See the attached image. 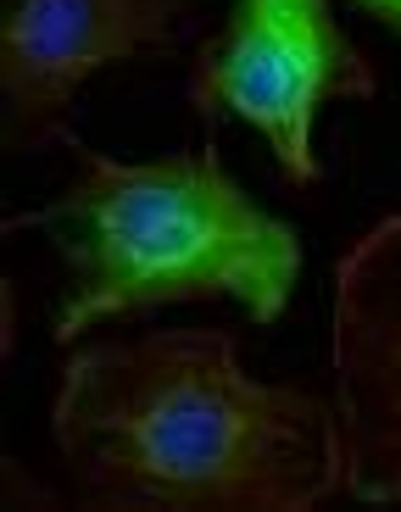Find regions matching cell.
<instances>
[{
  "instance_id": "1",
  "label": "cell",
  "mask_w": 401,
  "mask_h": 512,
  "mask_svg": "<svg viewBox=\"0 0 401 512\" xmlns=\"http://www.w3.org/2000/svg\"><path fill=\"white\" fill-rule=\"evenodd\" d=\"M95 507H312L346 485L340 412L240 368L229 329H156L73 351L51 407Z\"/></svg>"
},
{
  "instance_id": "2",
  "label": "cell",
  "mask_w": 401,
  "mask_h": 512,
  "mask_svg": "<svg viewBox=\"0 0 401 512\" xmlns=\"http://www.w3.org/2000/svg\"><path fill=\"white\" fill-rule=\"evenodd\" d=\"M78 179L12 229H51L73 262V290L56 312V340L151 301L234 295L251 318H279L301 273V240L257 206L212 145L156 162H117L73 145Z\"/></svg>"
},
{
  "instance_id": "3",
  "label": "cell",
  "mask_w": 401,
  "mask_h": 512,
  "mask_svg": "<svg viewBox=\"0 0 401 512\" xmlns=\"http://www.w3.org/2000/svg\"><path fill=\"white\" fill-rule=\"evenodd\" d=\"M374 90V62L357 51V39H346L329 0H234L223 28L195 51L190 73V101L201 117H251L296 184L318 179V106L329 95L368 101Z\"/></svg>"
},
{
  "instance_id": "4",
  "label": "cell",
  "mask_w": 401,
  "mask_h": 512,
  "mask_svg": "<svg viewBox=\"0 0 401 512\" xmlns=\"http://www.w3.org/2000/svg\"><path fill=\"white\" fill-rule=\"evenodd\" d=\"M329 351L346 490L401 501V212L379 218L340 256Z\"/></svg>"
},
{
  "instance_id": "5",
  "label": "cell",
  "mask_w": 401,
  "mask_h": 512,
  "mask_svg": "<svg viewBox=\"0 0 401 512\" xmlns=\"http://www.w3.org/2000/svg\"><path fill=\"white\" fill-rule=\"evenodd\" d=\"M184 6L190 0H6L0 23L6 134L67 140V95L106 62L168 51Z\"/></svg>"
},
{
  "instance_id": "6",
  "label": "cell",
  "mask_w": 401,
  "mask_h": 512,
  "mask_svg": "<svg viewBox=\"0 0 401 512\" xmlns=\"http://www.w3.org/2000/svg\"><path fill=\"white\" fill-rule=\"evenodd\" d=\"M351 6H363V12H374L379 23L401 28V0H351Z\"/></svg>"
}]
</instances>
